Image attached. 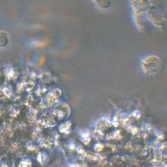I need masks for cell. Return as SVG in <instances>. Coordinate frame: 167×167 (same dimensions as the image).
<instances>
[{
  "label": "cell",
  "mask_w": 167,
  "mask_h": 167,
  "mask_svg": "<svg viewBox=\"0 0 167 167\" xmlns=\"http://www.w3.org/2000/svg\"><path fill=\"white\" fill-rule=\"evenodd\" d=\"M143 64L145 67L148 66V69H154V71L158 70L161 67V60L158 57L151 56L147 57L143 61Z\"/></svg>",
  "instance_id": "6da1fadb"
}]
</instances>
